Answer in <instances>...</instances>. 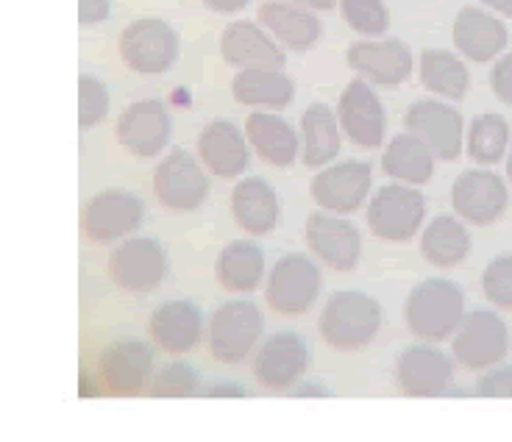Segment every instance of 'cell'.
Returning <instances> with one entry per match:
<instances>
[{"label":"cell","mask_w":512,"mask_h":442,"mask_svg":"<svg viewBox=\"0 0 512 442\" xmlns=\"http://www.w3.org/2000/svg\"><path fill=\"white\" fill-rule=\"evenodd\" d=\"M382 320V306L368 292L340 290L323 306L318 331L334 351H359L376 340Z\"/></svg>","instance_id":"6da1fadb"},{"label":"cell","mask_w":512,"mask_h":442,"mask_svg":"<svg viewBox=\"0 0 512 442\" xmlns=\"http://www.w3.org/2000/svg\"><path fill=\"white\" fill-rule=\"evenodd\" d=\"M407 326L423 342H443L454 337L465 317V292L457 281L426 278L407 298Z\"/></svg>","instance_id":"7a4b0ae2"},{"label":"cell","mask_w":512,"mask_h":442,"mask_svg":"<svg viewBox=\"0 0 512 442\" xmlns=\"http://www.w3.org/2000/svg\"><path fill=\"white\" fill-rule=\"evenodd\" d=\"M265 317L251 301H229L209 320V354L223 365H240L262 337Z\"/></svg>","instance_id":"3957f363"},{"label":"cell","mask_w":512,"mask_h":442,"mask_svg":"<svg viewBox=\"0 0 512 442\" xmlns=\"http://www.w3.org/2000/svg\"><path fill=\"white\" fill-rule=\"evenodd\" d=\"M320 295V270L304 253H287L270 267L268 306L282 317H301Z\"/></svg>","instance_id":"277c9868"},{"label":"cell","mask_w":512,"mask_h":442,"mask_svg":"<svg viewBox=\"0 0 512 442\" xmlns=\"http://www.w3.org/2000/svg\"><path fill=\"white\" fill-rule=\"evenodd\" d=\"M120 59L145 76H156L173 67L179 59V37L159 17H140L117 39Z\"/></svg>","instance_id":"5b68a950"},{"label":"cell","mask_w":512,"mask_h":442,"mask_svg":"<svg viewBox=\"0 0 512 442\" xmlns=\"http://www.w3.org/2000/svg\"><path fill=\"white\" fill-rule=\"evenodd\" d=\"M423 217H426V198L407 184L379 187L368 203V226L379 240H412L421 231Z\"/></svg>","instance_id":"8992f818"},{"label":"cell","mask_w":512,"mask_h":442,"mask_svg":"<svg viewBox=\"0 0 512 442\" xmlns=\"http://www.w3.org/2000/svg\"><path fill=\"white\" fill-rule=\"evenodd\" d=\"M98 379L103 390L117 398H134L148 392L154 381V348L142 340H117L98 356Z\"/></svg>","instance_id":"52a82bcc"},{"label":"cell","mask_w":512,"mask_h":442,"mask_svg":"<svg viewBox=\"0 0 512 442\" xmlns=\"http://www.w3.org/2000/svg\"><path fill=\"white\" fill-rule=\"evenodd\" d=\"M510 351L507 323L490 309H474L462 317L460 329L454 331V356L468 370H487L499 365Z\"/></svg>","instance_id":"ba28073f"},{"label":"cell","mask_w":512,"mask_h":442,"mask_svg":"<svg viewBox=\"0 0 512 442\" xmlns=\"http://www.w3.org/2000/svg\"><path fill=\"white\" fill-rule=\"evenodd\" d=\"M154 195L170 212H192L206 201L209 178L190 151L176 148L156 165Z\"/></svg>","instance_id":"9c48e42d"},{"label":"cell","mask_w":512,"mask_h":442,"mask_svg":"<svg viewBox=\"0 0 512 442\" xmlns=\"http://www.w3.org/2000/svg\"><path fill=\"white\" fill-rule=\"evenodd\" d=\"M109 276L120 290L131 295L156 290L167 276L165 248L151 237H131L109 256Z\"/></svg>","instance_id":"30bf717a"},{"label":"cell","mask_w":512,"mask_h":442,"mask_svg":"<svg viewBox=\"0 0 512 442\" xmlns=\"http://www.w3.org/2000/svg\"><path fill=\"white\" fill-rule=\"evenodd\" d=\"M309 348L298 331H276L259 345L254 356V379L265 390H290L307 373Z\"/></svg>","instance_id":"8fae6325"},{"label":"cell","mask_w":512,"mask_h":442,"mask_svg":"<svg viewBox=\"0 0 512 442\" xmlns=\"http://www.w3.org/2000/svg\"><path fill=\"white\" fill-rule=\"evenodd\" d=\"M145 217L140 195L126 190H103L81 212V228L92 242H115L134 234Z\"/></svg>","instance_id":"7c38bea8"},{"label":"cell","mask_w":512,"mask_h":442,"mask_svg":"<svg viewBox=\"0 0 512 442\" xmlns=\"http://www.w3.org/2000/svg\"><path fill=\"white\" fill-rule=\"evenodd\" d=\"M404 123L440 156L443 162H457L465 148V120L462 114L443 101H415L407 109Z\"/></svg>","instance_id":"4fadbf2b"},{"label":"cell","mask_w":512,"mask_h":442,"mask_svg":"<svg viewBox=\"0 0 512 442\" xmlns=\"http://www.w3.org/2000/svg\"><path fill=\"white\" fill-rule=\"evenodd\" d=\"M451 203L465 223L490 226L507 212L510 192L507 184L490 170H465L451 187Z\"/></svg>","instance_id":"5bb4252c"},{"label":"cell","mask_w":512,"mask_h":442,"mask_svg":"<svg viewBox=\"0 0 512 442\" xmlns=\"http://www.w3.org/2000/svg\"><path fill=\"white\" fill-rule=\"evenodd\" d=\"M454 381V365L432 345H410L396 359V384L407 398L446 395Z\"/></svg>","instance_id":"9a60e30c"},{"label":"cell","mask_w":512,"mask_h":442,"mask_svg":"<svg viewBox=\"0 0 512 442\" xmlns=\"http://www.w3.org/2000/svg\"><path fill=\"white\" fill-rule=\"evenodd\" d=\"M337 120L348 134V139L359 148H379L387 128L384 106L379 95L373 92L368 81L354 78L343 92L337 103Z\"/></svg>","instance_id":"2e32d148"},{"label":"cell","mask_w":512,"mask_h":442,"mask_svg":"<svg viewBox=\"0 0 512 442\" xmlns=\"http://www.w3.org/2000/svg\"><path fill=\"white\" fill-rule=\"evenodd\" d=\"M371 165L368 162H340L326 167L312 178V201L334 215H351L365 203L371 192Z\"/></svg>","instance_id":"e0dca14e"},{"label":"cell","mask_w":512,"mask_h":442,"mask_svg":"<svg viewBox=\"0 0 512 442\" xmlns=\"http://www.w3.org/2000/svg\"><path fill=\"white\" fill-rule=\"evenodd\" d=\"M170 139V114L165 103L137 101L117 117V142L137 159H148L162 151Z\"/></svg>","instance_id":"ac0fdd59"},{"label":"cell","mask_w":512,"mask_h":442,"mask_svg":"<svg viewBox=\"0 0 512 442\" xmlns=\"http://www.w3.org/2000/svg\"><path fill=\"white\" fill-rule=\"evenodd\" d=\"M307 245L320 262H326L340 273L354 270L362 253L357 226L326 212H315L307 217Z\"/></svg>","instance_id":"d6986e66"},{"label":"cell","mask_w":512,"mask_h":442,"mask_svg":"<svg viewBox=\"0 0 512 442\" xmlns=\"http://www.w3.org/2000/svg\"><path fill=\"white\" fill-rule=\"evenodd\" d=\"M348 67H354L359 76L382 87H398L412 73V51L401 39L384 42H357L346 53Z\"/></svg>","instance_id":"ffe728a7"},{"label":"cell","mask_w":512,"mask_h":442,"mask_svg":"<svg viewBox=\"0 0 512 442\" xmlns=\"http://www.w3.org/2000/svg\"><path fill=\"white\" fill-rule=\"evenodd\" d=\"M220 53H223V62L240 70H254V67L282 70L287 62L282 48L256 23H248V20H234L223 28Z\"/></svg>","instance_id":"44dd1931"},{"label":"cell","mask_w":512,"mask_h":442,"mask_svg":"<svg viewBox=\"0 0 512 442\" xmlns=\"http://www.w3.org/2000/svg\"><path fill=\"white\" fill-rule=\"evenodd\" d=\"M204 331V317L201 309L190 301H167L156 309L148 320V334L170 356L190 354L201 340Z\"/></svg>","instance_id":"7402d4cb"},{"label":"cell","mask_w":512,"mask_h":442,"mask_svg":"<svg viewBox=\"0 0 512 442\" xmlns=\"http://www.w3.org/2000/svg\"><path fill=\"white\" fill-rule=\"evenodd\" d=\"M454 45L471 62H490L507 48V26L479 6H465L454 20Z\"/></svg>","instance_id":"603a6c76"},{"label":"cell","mask_w":512,"mask_h":442,"mask_svg":"<svg viewBox=\"0 0 512 442\" xmlns=\"http://www.w3.org/2000/svg\"><path fill=\"white\" fill-rule=\"evenodd\" d=\"M198 156L204 167L218 178L243 176L251 162V153L245 145L240 128L229 120H212L198 137Z\"/></svg>","instance_id":"cb8c5ba5"},{"label":"cell","mask_w":512,"mask_h":442,"mask_svg":"<svg viewBox=\"0 0 512 442\" xmlns=\"http://www.w3.org/2000/svg\"><path fill=\"white\" fill-rule=\"evenodd\" d=\"M231 215L254 237L270 234L279 223V195L265 178H245L231 192Z\"/></svg>","instance_id":"d4e9b609"},{"label":"cell","mask_w":512,"mask_h":442,"mask_svg":"<svg viewBox=\"0 0 512 442\" xmlns=\"http://www.w3.org/2000/svg\"><path fill=\"white\" fill-rule=\"evenodd\" d=\"M245 137L262 156V162L273 167H290L298 156V134L293 126L270 112H254L245 120Z\"/></svg>","instance_id":"484cf974"},{"label":"cell","mask_w":512,"mask_h":442,"mask_svg":"<svg viewBox=\"0 0 512 442\" xmlns=\"http://www.w3.org/2000/svg\"><path fill=\"white\" fill-rule=\"evenodd\" d=\"M215 278L223 290L254 292L265 278V251L251 240H234L218 253Z\"/></svg>","instance_id":"4316f807"},{"label":"cell","mask_w":512,"mask_h":442,"mask_svg":"<svg viewBox=\"0 0 512 442\" xmlns=\"http://www.w3.org/2000/svg\"><path fill=\"white\" fill-rule=\"evenodd\" d=\"M234 101L243 106H268V109H284L295 98L293 78L284 70H270V67H254V70H240L231 81Z\"/></svg>","instance_id":"83f0119b"},{"label":"cell","mask_w":512,"mask_h":442,"mask_svg":"<svg viewBox=\"0 0 512 442\" xmlns=\"http://www.w3.org/2000/svg\"><path fill=\"white\" fill-rule=\"evenodd\" d=\"M382 170L401 184L421 187L435 173V151L418 134H398L384 148Z\"/></svg>","instance_id":"f1b7e54d"},{"label":"cell","mask_w":512,"mask_h":442,"mask_svg":"<svg viewBox=\"0 0 512 442\" xmlns=\"http://www.w3.org/2000/svg\"><path fill=\"white\" fill-rule=\"evenodd\" d=\"M259 23L273 31L290 51H309L320 37V20L315 14L279 0L259 6Z\"/></svg>","instance_id":"f546056e"},{"label":"cell","mask_w":512,"mask_h":442,"mask_svg":"<svg viewBox=\"0 0 512 442\" xmlns=\"http://www.w3.org/2000/svg\"><path fill=\"white\" fill-rule=\"evenodd\" d=\"M471 234L460 220L448 215H437L429 226L423 228L421 253L429 265L435 267H457L471 253Z\"/></svg>","instance_id":"4dcf8cb0"},{"label":"cell","mask_w":512,"mask_h":442,"mask_svg":"<svg viewBox=\"0 0 512 442\" xmlns=\"http://www.w3.org/2000/svg\"><path fill=\"white\" fill-rule=\"evenodd\" d=\"M301 134H304V162L309 167H323L340 153V126L332 106L312 103L301 117Z\"/></svg>","instance_id":"1f68e13d"},{"label":"cell","mask_w":512,"mask_h":442,"mask_svg":"<svg viewBox=\"0 0 512 442\" xmlns=\"http://www.w3.org/2000/svg\"><path fill=\"white\" fill-rule=\"evenodd\" d=\"M421 84L432 89L435 95L451 98V101H462L471 89V73L462 62L460 56L451 51H440V48H426L421 53Z\"/></svg>","instance_id":"d6a6232c"},{"label":"cell","mask_w":512,"mask_h":442,"mask_svg":"<svg viewBox=\"0 0 512 442\" xmlns=\"http://www.w3.org/2000/svg\"><path fill=\"white\" fill-rule=\"evenodd\" d=\"M510 148V126L501 114H476L468 128V156L479 165H496Z\"/></svg>","instance_id":"836d02e7"},{"label":"cell","mask_w":512,"mask_h":442,"mask_svg":"<svg viewBox=\"0 0 512 442\" xmlns=\"http://www.w3.org/2000/svg\"><path fill=\"white\" fill-rule=\"evenodd\" d=\"M340 12L348 26L368 37H376L390 26V12L384 0H340Z\"/></svg>","instance_id":"e575fe53"},{"label":"cell","mask_w":512,"mask_h":442,"mask_svg":"<svg viewBox=\"0 0 512 442\" xmlns=\"http://www.w3.org/2000/svg\"><path fill=\"white\" fill-rule=\"evenodd\" d=\"M198 392V373L187 362L162 367L148 387L151 398H190Z\"/></svg>","instance_id":"d590c367"},{"label":"cell","mask_w":512,"mask_h":442,"mask_svg":"<svg viewBox=\"0 0 512 442\" xmlns=\"http://www.w3.org/2000/svg\"><path fill=\"white\" fill-rule=\"evenodd\" d=\"M109 112V89L101 78L81 76L78 78V126H98Z\"/></svg>","instance_id":"8d00e7d4"},{"label":"cell","mask_w":512,"mask_h":442,"mask_svg":"<svg viewBox=\"0 0 512 442\" xmlns=\"http://www.w3.org/2000/svg\"><path fill=\"white\" fill-rule=\"evenodd\" d=\"M482 292L490 304L512 312V253H501L485 267Z\"/></svg>","instance_id":"74e56055"},{"label":"cell","mask_w":512,"mask_h":442,"mask_svg":"<svg viewBox=\"0 0 512 442\" xmlns=\"http://www.w3.org/2000/svg\"><path fill=\"white\" fill-rule=\"evenodd\" d=\"M479 398H512V365L496 367L476 381Z\"/></svg>","instance_id":"f35d334b"},{"label":"cell","mask_w":512,"mask_h":442,"mask_svg":"<svg viewBox=\"0 0 512 442\" xmlns=\"http://www.w3.org/2000/svg\"><path fill=\"white\" fill-rule=\"evenodd\" d=\"M490 84H493V92L501 103L512 106V53L501 56L493 73H490Z\"/></svg>","instance_id":"ab89813d"},{"label":"cell","mask_w":512,"mask_h":442,"mask_svg":"<svg viewBox=\"0 0 512 442\" xmlns=\"http://www.w3.org/2000/svg\"><path fill=\"white\" fill-rule=\"evenodd\" d=\"M109 12H112V0H78V23L81 26L103 23Z\"/></svg>","instance_id":"60d3db41"},{"label":"cell","mask_w":512,"mask_h":442,"mask_svg":"<svg viewBox=\"0 0 512 442\" xmlns=\"http://www.w3.org/2000/svg\"><path fill=\"white\" fill-rule=\"evenodd\" d=\"M204 3L212 9V12L231 14V12H240V9H245L251 0H204Z\"/></svg>","instance_id":"b9f144b4"},{"label":"cell","mask_w":512,"mask_h":442,"mask_svg":"<svg viewBox=\"0 0 512 442\" xmlns=\"http://www.w3.org/2000/svg\"><path fill=\"white\" fill-rule=\"evenodd\" d=\"M204 395H248L245 387H231V384H218V387H209Z\"/></svg>","instance_id":"7bdbcfd3"},{"label":"cell","mask_w":512,"mask_h":442,"mask_svg":"<svg viewBox=\"0 0 512 442\" xmlns=\"http://www.w3.org/2000/svg\"><path fill=\"white\" fill-rule=\"evenodd\" d=\"M485 6H490V9H496V12H501L504 17H512V0H482Z\"/></svg>","instance_id":"ee69618b"},{"label":"cell","mask_w":512,"mask_h":442,"mask_svg":"<svg viewBox=\"0 0 512 442\" xmlns=\"http://www.w3.org/2000/svg\"><path fill=\"white\" fill-rule=\"evenodd\" d=\"M295 3H304V6H312V9H334V0H295Z\"/></svg>","instance_id":"f6af8a7d"},{"label":"cell","mask_w":512,"mask_h":442,"mask_svg":"<svg viewBox=\"0 0 512 442\" xmlns=\"http://www.w3.org/2000/svg\"><path fill=\"white\" fill-rule=\"evenodd\" d=\"M507 176H510V181H512V151H510V156H507Z\"/></svg>","instance_id":"bcb514c9"}]
</instances>
